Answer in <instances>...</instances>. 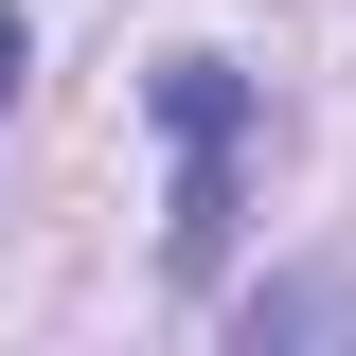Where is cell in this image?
<instances>
[{"mask_svg": "<svg viewBox=\"0 0 356 356\" xmlns=\"http://www.w3.org/2000/svg\"><path fill=\"white\" fill-rule=\"evenodd\" d=\"M161 125H178V267L232 250V161H250V89L214 54H161Z\"/></svg>", "mask_w": 356, "mask_h": 356, "instance_id": "1", "label": "cell"}, {"mask_svg": "<svg viewBox=\"0 0 356 356\" xmlns=\"http://www.w3.org/2000/svg\"><path fill=\"white\" fill-rule=\"evenodd\" d=\"M0 107H18V0H0Z\"/></svg>", "mask_w": 356, "mask_h": 356, "instance_id": "2", "label": "cell"}]
</instances>
